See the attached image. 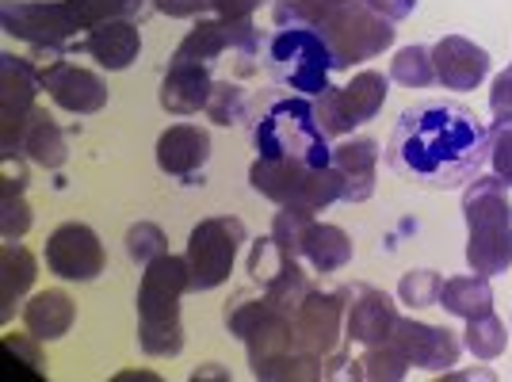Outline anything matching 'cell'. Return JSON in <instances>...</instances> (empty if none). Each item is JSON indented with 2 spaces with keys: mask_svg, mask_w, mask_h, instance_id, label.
<instances>
[{
  "mask_svg": "<svg viewBox=\"0 0 512 382\" xmlns=\"http://www.w3.org/2000/svg\"><path fill=\"white\" fill-rule=\"evenodd\" d=\"M4 348L16 356L20 363H27L35 375H43V367H46V360H43V352H39V337H23V333H4Z\"/></svg>",
  "mask_w": 512,
  "mask_h": 382,
  "instance_id": "41",
  "label": "cell"
},
{
  "mask_svg": "<svg viewBox=\"0 0 512 382\" xmlns=\"http://www.w3.org/2000/svg\"><path fill=\"white\" fill-rule=\"evenodd\" d=\"M0 23L12 39L31 43L39 54L62 58L65 50H81V20L73 16L69 0H4L0 4Z\"/></svg>",
  "mask_w": 512,
  "mask_h": 382,
  "instance_id": "8",
  "label": "cell"
},
{
  "mask_svg": "<svg viewBox=\"0 0 512 382\" xmlns=\"http://www.w3.org/2000/svg\"><path fill=\"white\" fill-rule=\"evenodd\" d=\"M432 65H436V81L448 92H470L490 77V50L470 43L467 35H444L432 46Z\"/></svg>",
  "mask_w": 512,
  "mask_h": 382,
  "instance_id": "18",
  "label": "cell"
},
{
  "mask_svg": "<svg viewBox=\"0 0 512 382\" xmlns=\"http://www.w3.org/2000/svg\"><path fill=\"white\" fill-rule=\"evenodd\" d=\"M27 169H20V161H4V195H0V230H4V241H16L31 230L35 214L27 207Z\"/></svg>",
  "mask_w": 512,
  "mask_h": 382,
  "instance_id": "28",
  "label": "cell"
},
{
  "mask_svg": "<svg viewBox=\"0 0 512 382\" xmlns=\"http://www.w3.org/2000/svg\"><path fill=\"white\" fill-rule=\"evenodd\" d=\"M81 50H85L92 62H100L104 69H111V73H123V69H130V65L138 62V54H142V35H138L134 20H111V23L92 27L85 39H81Z\"/></svg>",
  "mask_w": 512,
  "mask_h": 382,
  "instance_id": "21",
  "label": "cell"
},
{
  "mask_svg": "<svg viewBox=\"0 0 512 382\" xmlns=\"http://www.w3.org/2000/svg\"><path fill=\"white\" fill-rule=\"evenodd\" d=\"M444 379H448V382H459V379H486V382H493V371H490V367H478V371H448Z\"/></svg>",
  "mask_w": 512,
  "mask_h": 382,
  "instance_id": "46",
  "label": "cell"
},
{
  "mask_svg": "<svg viewBox=\"0 0 512 382\" xmlns=\"http://www.w3.org/2000/svg\"><path fill=\"white\" fill-rule=\"evenodd\" d=\"M211 161V134L192 123H176L157 138V165L165 176H176L184 184H195L199 172Z\"/></svg>",
  "mask_w": 512,
  "mask_h": 382,
  "instance_id": "19",
  "label": "cell"
},
{
  "mask_svg": "<svg viewBox=\"0 0 512 382\" xmlns=\"http://www.w3.org/2000/svg\"><path fill=\"white\" fill-rule=\"evenodd\" d=\"M344 310H348V298L344 291H310L302 298V306L291 318L295 329V348L310 352V356H333L341 348L344 337Z\"/></svg>",
  "mask_w": 512,
  "mask_h": 382,
  "instance_id": "14",
  "label": "cell"
},
{
  "mask_svg": "<svg viewBox=\"0 0 512 382\" xmlns=\"http://www.w3.org/2000/svg\"><path fill=\"white\" fill-rule=\"evenodd\" d=\"M375 165H379L375 138H348L333 149V169L344 180V203H367L375 195Z\"/></svg>",
  "mask_w": 512,
  "mask_h": 382,
  "instance_id": "22",
  "label": "cell"
},
{
  "mask_svg": "<svg viewBox=\"0 0 512 382\" xmlns=\"http://www.w3.org/2000/svg\"><path fill=\"white\" fill-rule=\"evenodd\" d=\"M321 4H352V0H321Z\"/></svg>",
  "mask_w": 512,
  "mask_h": 382,
  "instance_id": "47",
  "label": "cell"
},
{
  "mask_svg": "<svg viewBox=\"0 0 512 382\" xmlns=\"http://www.w3.org/2000/svg\"><path fill=\"white\" fill-rule=\"evenodd\" d=\"M295 260H299V256L287 253L272 234H264V237H256L253 241V249H249V264H245V268H249V276H253L256 287H264V283H272L279 272H287Z\"/></svg>",
  "mask_w": 512,
  "mask_h": 382,
  "instance_id": "33",
  "label": "cell"
},
{
  "mask_svg": "<svg viewBox=\"0 0 512 382\" xmlns=\"http://www.w3.org/2000/svg\"><path fill=\"white\" fill-rule=\"evenodd\" d=\"M253 146L260 157H276V161H302L310 169L333 165L329 134L321 130L314 104L306 96H287L264 107L253 127Z\"/></svg>",
  "mask_w": 512,
  "mask_h": 382,
  "instance_id": "5",
  "label": "cell"
},
{
  "mask_svg": "<svg viewBox=\"0 0 512 382\" xmlns=\"http://www.w3.org/2000/svg\"><path fill=\"white\" fill-rule=\"evenodd\" d=\"M276 27H314L333 50L337 69H352L356 62L379 58L398 39L394 23L375 16L363 0L352 4H321V0H279L272 8Z\"/></svg>",
  "mask_w": 512,
  "mask_h": 382,
  "instance_id": "2",
  "label": "cell"
},
{
  "mask_svg": "<svg viewBox=\"0 0 512 382\" xmlns=\"http://www.w3.org/2000/svg\"><path fill=\"white\" fill-rule=\"evenodd\" d=\"M35 276H39V260L31 256V249L4 245V253H0V321L16 318V306L35 287Z\"/></svg>",
  "mask_w": 512,
  "mask_h": 382,
  "instance_id": "24",
  "label": "cell"
},
{
  "mask_svg": "<svg viewBox=\"0 0 512 382\" xmlns=\"http://www.w3.org/2000/svg\"><path fill=\"white\" fill-rule=\"evenodd\" d=\"M264 0H214V16L222 20H253V12L260 8Z\"/></svg>",
  "mask_w": 512,
  "mask_h": 382,
  "instance_id": "45",
  "label": "cell"
},
{
  "mask_svg": "<svg viewBox=\"0 0 512 382\" xmlns=\"http://www.w3.org/2000/svg\"><path fill=\"white\" fill-rule=\"evenodd\" d=\"M153 4L161 16H172V20H195L214 8V0H153Z\"/></svg>",
  "mask_w": 512,
  "mask_h": 382,
  "instance_id": "43",
  "label": "cell"
},
{
  "mask_svg": "<svg viewBox=\"0 0 512 382\" xmlns=\"http://www.w3.org/2000/svg\"><path fill=\"white\" fill-rule=\"evenodd\" d=\"M440 291H444V276L432 272V268H413L402 276L398 283V302L409 306V310H428L440 302Z\"/></svg>",
  "mask_w": 512,
  "mask_h": 382,
  "instance_id": "36",
  "label": "cell"
},
{
  "mask_svg": "<svg viewBox=\"0 0 512 382\" xmlns=\"http://www.w3.org/2000/svg\"><path fill=\"white\" fill-rule=\"evenodd\" d=\"M39 81H43L46 96L62 107V111H69V115H96L107 104L104 77L92 73V69H81V65L62 62V58L46 62L39 69Z\"/></svg>",
  "mask_w": 512,
  "mask_h": 382,
  "instance_id": "17",
  "label": "cell"
},
{
  "mask_svg": "<svg viewBox=\"0 0 512 382\" xmlns=\"http://www.w3.org/2000/svg\"><path fill=\"white\" fill-rule=\"evenodd\" d=\"M390 81L402 88H428L436 85V65H432V46H402L390 62Z\"/></svg>",
  "mask_w": 512,
  "mask_h": 382,
  "instance_id": "32",
  "label": "cell"
},
{
  "mask_svg": "<svg viewBox=\"0 0 512 382\" xmlns=\"http://www.w3.org/2000/svg\"><path fill=\"white\" fill-rule=\"evenodd\" d=\"M386 104V77L375 69H360L344 88H325L314 96V115L329 138H344L348 130L375 119Z\"/></svg>",
  "mask_w": 512,
  "mask_h": 382,
  "instance_id": "10",
  "label": "cell"
},
{
  "mask_svg": "<svg viewBox=\"0 0 512 382\" xmlns=\"http://www.w3.org/2000/svg\"><path fill=\"white\" fill-rule=\"evenodd\" d=\"M245 111H249V96H245V88L241 85H214V96L211 104H207V119L218 123V127H237L241 119H245Z\"/></svg>",
  "mask_w": 512,
  "mask_h": 382,
  "instance_id": "39",
  "label": "cell"
},
{
  "mask_svg": "<svg viewBox=\"0 0 512 382\" xmlns=\"http://www.w3.org/2000/svg\"><path fill=\"white\" fill-rule=\"evenodd\" d=\"M276 310H279V306H272V302H268V295L237 291V295H230V302H226V329H230V337L245 344V340L253 337L264 321L276 314Z\"/></svg>",
  "mask_w": 512,
  "mask_h": 382,
  "instance_id": "30",
  "label": "cell"
},
{
  "mask_svg": "<svg viewBox=\"0 0 512 382\" xmlns=\"http://www.w3.org/2000/svg\"><path fill=\"white\" fill-rule=\"evenodd\" d=\"M0 142H4V161H20L23 157V134L35 115V96L43 92L39 81V65L20 58V54H4L0 58Z\"/></svg>",
  "mask_w": 512,
  "mask_h": 382,
  "instance_id": "11",
  "label": "cell"
},
{
  "mask_svg": "<svg viewBox=\"0 0 512 382\" xmlns=\"http://www.w3.org/2000/svg\"><path fill=\"white\" fill-rule=\"evenodd\" d=\"M23 157H31L35 165L43 169H62L65 157H69V146H65L62 127L54 123V115L35 107L31 123H27V134H23Z\"/></svg>",
  "mask_w": 512,
  "mask_h": 382,
  "instance_id": "26",
  "label": "cell"
},
{
  "mask_svg": "<svg viewBox=\"0 0 512 382\" xmlns=\"http://www.w3.org/2000/svg\"><path fill=\"white\" fill-rule=\"evenodd\" d=\"M490 169L509 188V199H512V119L490 127Z\"/></svg>",
  "mask_w": 512,
  "mask_h": 382,
  "instance_id": "40",
  "label": "cell"
},
{
  "mask_svg": "<svg viewBox=\"0 0 512 382\" xmlns=\"http://www.w3.org/2000/svg\"><path fill=\"white\" fill-rule=\"evenodd\" d=\"M268 69L295 96H318L329 88V73L337 69L333 50L321 39L314 27H276L272 39L264 46Z\"/></svg>",
  "mask_w": 512,
  "mask_h": 382,
  "instance_id": "7",
  "label": "cell"
},
{
  "mask_svg": "<svg viewBox=\"0 0 512 382\" xmlns=\"http://www.w3.org/2000/svg\"><path fill=\"white\" fill-rule=\"evenodd\" d=\"M299 256L318 276H333L352 260V237L344 234L341 226H333V222H314L306 241H302Z\"/></svg>",
  "mask_w": 512,
  "mask_h": 382,
  "instance_id": "25",
  "label": "cell"
},
{
  "mask_svg": "<svg viewBox=\"0 0 512 382\" xmlns=\"http://www.w3.org/2000/svg\"><path fill=\"white\" fill-rule=\"evenodd\" d=\"M440 306L448 310L451 318H482V314H490L493 310V283L490 276H455L444 283V291H440Z\"/></svg>",
  "mask_w": 512,
  "mask_h": 382,
  "instance_id": "27",
  "label": "cell"
},
{
  "mask_svg": "<svg viewBox=\"0 0 512 382\" xmlns=\"http://www.w3.org/2000/svg\"><path fill=\"white\" fill-rule=\"evenodd\" d=\"M69 8L81 20V27L92 31V27L111 20H134L146 8V0H69Z\"/></svg>",
  "mask_w": 512,
  "mask_h": 382,
  "instance_id": "34",
  "label": "cell"
},
{
  "mask_svg": "<svg viewBox=\"0 0 512 382\" xmlns=\"http://www.w3.org/2000/svg\"><path fill=\"white\" fill-rule=\"evenodd\" d=\"M360 367H363V379H371V382H402L409 375V360L390 344V340L363 348Z\"/></svg>",
  "mask_w": 512,
  "mask_h": 382,
  "instance_id": "35",
  "label": "cell"
},
{
  "mask_svg": "<svg viewBox=\"0 0 512 382\" xmlns=\"http://www.w3.org/2000/svg\"><path fill=\"white\" fill-rule=\"evenodd\" d=\"M73 318H77V306L65 291H39L23 306V329L39 340H62L69 329H73Z\"/></svg>",
  "mask_w": 512,
  "mask_h": 382,
  "instance_id": "23",
  "label": "cell"
},
{
  "mask_svg": "<svg viewBox=\"0 0 512 382\" xmlns=\"http://www.w3.org/2000/svg\"><path fill=\"white\" fill-rule=\"evenodd\" d=\"M490 115H493V123H505V119H512V65H509V69H501V73L493 77Z\"/></svg>",
  "mask_w": 512,
  "mask_h": 382,
  "instance_id": "42",
  "label": "cell"
},
{
  "mask_svg": "<svg viewBox=\"0 0 512 382\" xmlns=\"http://www.w3.org/2000/svg\"><path fill=\"white\" fill-rule=\"evenodd\" d=\"M390 344L406 356L409 367H425V371H448L463 356V337L459 333L417 318H398Z\"/></svg>",
  "mask_w": 512,
  "mask_h": 382,
  "instance_id": "16",
  "label": "cell"
},
{
  "mask_svg": "<svg viewBox=\"0 0 512 382\" xmlns=\"http://www.w3.org/2000/svg\"><path fill=\"white\" fill-rule=\"evenodd\" d=\"M245 245V222L237 214H218V218H203L188 237V291L203 295L222 287L234 276L237 249Z\"/></svg>",
  "mask_w": 512,
  "mask_h": 382,
  "instance_id": "9",
  "label": "cell"
},
{
  "mask_svg": "<svg viewBox=\"0 0 512 382\" xmlns=\"http://www.w3.org/2000/svg\"><path fill=\"white\" fill-rule=\"evenodd\" d=\"M253 375L260 382H318L325 379V363H321V356H310L302 348H287L272 360L256 363Z\"/></svg>",
  "mask_w": 512,
  "mask_h": 382,
  "instance_id": "29",
  "label": "cell"
},
{
  "mask_svg": "<svg viewBox=\"0 0 512 382\" xmlns=\"http://www.w3.org/2000/svg\"><path fill=\"white\" fill-rule=\"evenodd\" d=\"M214 96V77L207 62H180L172 58L161 81V107L169 115H199Z\"/></svg>",
  "mask_w": 512,
  "mask_h": 382,
  "instance_id": "20",
  "label": "cell"
},
{
  "mask_svg": "<svg viewBox=\"0 0 512 382\" xmlns=\"http://www.w3.org/2000/svg\"><path fill=\"white\" fill-rule=\"evenodd\" d=\"M318 218L314 211H302V207H279V214L272 218V237H276L279 245L287 249V253H302V241L310 234V226H314Z\"/></svg>",
  "mask_w": 512,
  "mask_h": 382,
  "instance_id": "38",
  "label": "cell"
},
{
  "mask_svg": "<svg viewBox=\"0 0 512 382\" xmlns=\"http://www.w3.org/2000/svg\"><path fill=\"white\" fill-rule=\"evenodd\" d=\"M127 253L134 264H153V260H161V256L169 253V237L165 230L157 226V222H134L127 230Z\"/></svg>",
  "mask_w": 512,
  "mask_h": 382,
  "instance_id": "37",
  "label": "cell"
},
{
  "mask_svg": "<svg viewBox=\"0 0 512 382\" xmlns=\"http://www.w3.org/2000/svg\"><path fill=\"white\" fill-rule=\"evenodd\" d=\"M249 184L256 195L272 199L276 207H302V211H325L333 203H344V180L333 169H310L302 161H276V157H256L249 169Z\"/></svg>",
  "mask_w": 512,
  "mask_h": 382,
  "instance_id": "6",
  "label": "cell"
},
{
  "mask_svg": "<svg viewBox=\"0 0 512 382\" xmlns=\"http://www.w3.org/2000/svg\"><path fill=\"white\" fill-rule=\"evenodd\" d=\"M188 295V260L165 253L142 268L138 283V348L153 360H172L184 352L180 298Z\"/></svg>",
  "mask_w": 512,
  "mask_h": 382,
  "instance_id": "3",
  "label": "cell"
},
{
  "mask_svg": "<svg viewBox=\"0 0 512 382\" xmlns=\"http://www.w3.org/2000/svg\"><path fill=\"white\" fill-rule=\"evenodd\" d=\"M43 256L50 272L69 279V283H88V279L104 276L107 268L104 241L85 222H62L54 234L46 237Z\"/></svg>",
  "mask_w": 512,
  "mask_h": 382,
  "instance_id": "13",
  "label": "cell"
},
{
  "mask_svg": "<svg viewBox=\"0 0 512 382\" xmlns=\"http://www.w3.org/2000/svg\"><path fill=\"white\" fill-rule=\"evenodd\" d=\"M467 264L478 276H505L512 268V199L497 176H478L463 191Z\"/></svg>",
  "mask_w": 512,
  "mask_h": 382,
  "instance_id": "4",
  "label": "cell"
},
{
  "mask_svg": "<svg viewBox=\"0 0 512 382\" xmlns=\"http://www.w3.org/2000/svg\"><path fill=\"white\" fill-rule=\"evenodd\" d=\"M264 35H260V27L253 20H222V16H214V20H199L184 35V43L176 46V54L172 58H180V62H207L214 65L222 54H245V58H256L260 50H264Z\"/></svg>",
  "mask_w": 512,
  "mask_h": 382,
  "instance_id": "12",
  "label": "cell"
},
{
  "mask_svg": "<svg viewBox=\"0 0 512 382\" xmlns=\"http://www.w3.org/2000/svg\"><path fill=\"white\" fill-rule=\"evenodd\" d=\"M386 161L417 188H463L490 161V123L467 104L421 100L398 115Z\"/></svg>",
  "mask_w": 512,
  "mask_h": 382,
  "instance_id": "1",
  "label": "cell"
},
{
  "mask_svg": "<svg viewBox=\"0 0 512 382\" xmlns=\"http://www.w3.org/2000/svg\"><path fill=\"white\" fill-rule=\"evenodd\" d=\"M348 298V310H344V337L360 348L371 344H383L390 340L394 325H398V306L394 298L379 291V287H367V283H344L341 287Z\"/></svg>",
  "mask_w": 512,
  "mask_h": 382,
  "instance_id": "15",
  "label": "cell"
},
{
  "mask_svg": "<svg viewBox=\"0 0 512 382\" xmlns=\"http://www.w3.org/2000/svg\"><path fill=\"white\" fill-rule=\"evenodd\" d=\"M463 348H467L478 363L497 360V356L509 348V329H505V321L497 318L493 310L482 314V318H470L467 329H463Z\"/></svg>",
  "mask_w": 512,
  "mask_h": 382,
  "instance_id": "31",
  "label": "cell"
},
{
  "mask_svg": "<svg viewBox=\"0 0 512 382\" xmlns=\"http://www.w3.org/2000/svg\"><path fill=\"white\" fill-rule=\"evenodd\" d=\"M375 16H383V20H390L394 27L402 20H409L413 12H417V0H363Z\"/></svg>",
  "mask_w": 512,
  "mask_h": 382,
  "instance_id": "44",
  "label": "cell"
}]
</instances>
